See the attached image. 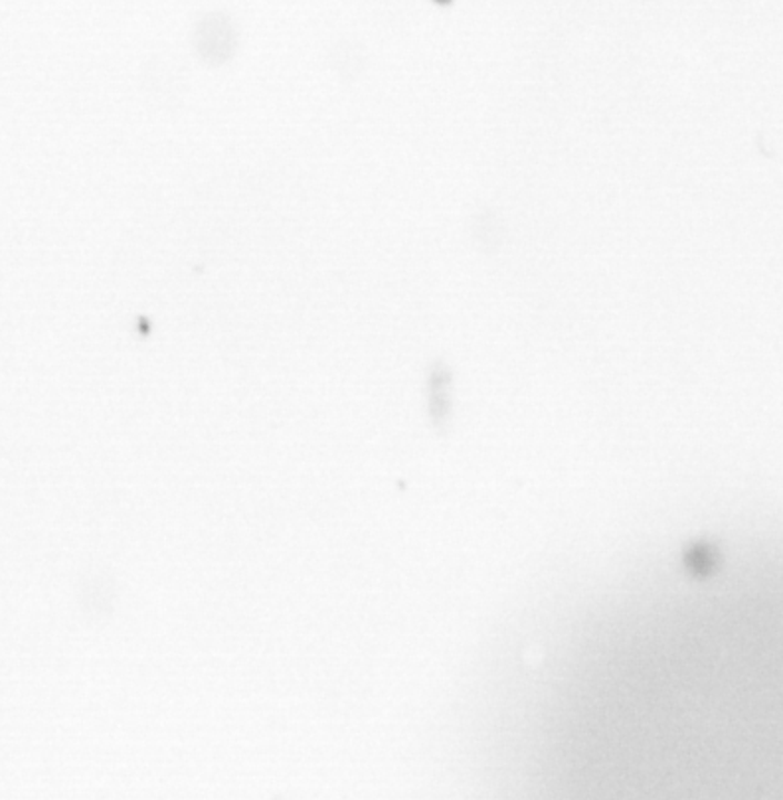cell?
Segmentation results:
<instances>
[{"label":"cell","mask_w":783,"mask_h":800,"mask_svg":"<svg viewBox=\"0 0 783 800\" xmlns=\"http://www.w3.org/2000/svg\"><path fill=\"white\" fill-rule=\"evenodd\" d=\"M194 44L208 64L218 65L226 62L234 48L230 20L224 14H208L196 28Z\"/></svg>","instance_id":"6da1fadb"}]
</instances>
